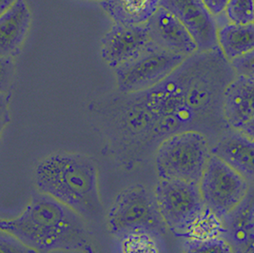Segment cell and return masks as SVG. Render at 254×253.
Listing matches in <instances>:
<instances>
[{
	"label": "cell",
	"instance_id": "obj_1",
	"mask_svg": "<svg viewBox=\"0 0 254 253\" xmlns=\"http://www.w3.org/2000/svg\"><path fill=\"white\" fill-rule=\"evenodd\" d=\"M235 76L220 49L197 51L158 84L130 93L132 115L180 132L189 122L222 112L224 92Z\"/></svg>",
	"mask_w": 254,
	"mask_h": 253
},
{
	"label": "cell",
	"instance_id": "obj_2",
	"mask_svg": "<svg viewBox=\"0 0 254 253\" xmlns=\"http://www.w3.org/2000/svg\"><path fill=\"white\" fill-rule=\"evenodd\" d=\"M0 229L37 253H95L87 221L70 207L40 191L32 195L19 217L0 221Z\"/></svg>",
	"mask_w": 254,
	"mask_h": 253
},
{
	"label": "cell",
	"instance_id": "obj_3",
	"mask_svg": "<svg viewBox=\"0 0 254 253\" xmlns=\"http://www.w3.org/2000/svg\"><path fill=\"white\" fill-rule=\"evenodd\" d=\"M35 185L40 192L68 206L86 221H98L104 207L94 162L80 153L56 152L35 168Z\"/></svg>",
	"mask_w": 254,
	"mask_h": 253
},
{
	"label": "cell",
	"instance_id": "obj_4",
	"mask_svg": "<svg viewBox=\"0 0 254 253\" xmlns=\"http://www.w3.org/2000/svg\"><path fill=\"white\" fill-rule=\"evenodd\" d=\"M210 155L208 139L202 132L185 130L171 134L156 151L158 177L199 184Z\"/></svg>",
	"mask_w": 254,
	"mask_h": 253
},
{
	"label": "cell",
	"instance_id": "obj_5",
	"mask_svg": "<svg viewBox=\"0 0 254 253\" xmlns=\"http://www.w3.org/2000/svg\"><path fill=\"white\" fill-rule=\"evenodd\" d=\"M108 226L113 235L123 237L131 232L165 234L167 227L154 194L141 184L128 186L116 196L108 212Z\"/></svg>",
	"mask_w": 254,
	"mask_h": 253
},
{
	"label": "cell",
	"instance_id": "obj_6",
	"mask_svg": "<svg viewBox=\"0 0 254 253\" xmlns=\"http://www.w3.org/2000/svg\"><path fill=\"white\" fill-rule=\"evenodd\" d=\"M154 198L167 229L177 236L183 237L206 208L199 185L180 180L159 179Z\"/></svg>",
	"mask_w": 254,
	"mask_h": 253
},
{
	"label": "cell",
	"instance_id": "obj_7",
	"mask_svg": "<svg viewBox=\"0 0 254 253\" xmlns=\"http://www.w3.org/2000/svg\"><path fill=\"white\" fill-rule=\"evenodd\" d=\"M198 185L205 206L220 219L239 206L253 188V183L212 154Z\"/></svg>",
	"mask_w": 254,
	"mask_h": 253
},
{
	"label": "cell",
	"instance_id": "obj_8",
	"mask_svg": "<svg viewBox=\"0 0 254 253\" xmlns=\"http://www.w3.org/2000/svg\"><path fill=\"white\" fill-rule=\"evenodd\" d=\"M185 58L151 43L136 58L115 69L117 88L126 94L150 89L165 79Z\"/></svg>",
	"mask_w": 254,
	"mask_h": 253
},
{
	"label": "cell",
	"instance_id": "obj_9",
	"mask_svg": "<svg viewBox=\"0 0 254 253\" xmlns=\"http://www.w3.org/2000/svg\"><path fill=\"white\" fill-rule=\"evenodd\" d=\"M159 7L183 24L199 52L219 49L215 19L201 0H160Z\"/></svg>",
	"mask_w": 254,
	"mask_h": 253
},
{
	"label": "cell",
	"instance_id": "obj_10",
	"mask_svg": "<svg viewBox=\"0 0 254 253\" xmlns=\"http://www.w3.org/2000/svg\"><path fill=\"white\" fill-rule=\"evenodd\" d=\"M151 43L146 24L115 23L101 40V58L116 69L136 58Z\"/></svg>",
	"mask_w": 254,
	"mask_h": 253
},
{
	"label": "cell",
	"instance_id": "obj_11",
	"mask_svg": "<svg viewBox=\"0 0 254 253\" xmlns=\"http://www.w3.org/2000/svg\"><path fill=\"white\" fill-rule=\"evenodd\" d=\"M254 78L235 76L226 88L222 112L224 120L235 131L254 139Z\"/></svg>",
	"mask_w": 254,
	"mask_h": 253
},
{
	"label": "cell",
	"instance_id": "obj_12",
	"mask_svg": "<svg viewBox=\"0 0 254 253\" xmlns=\"http://www.w3.org/2000/svg\"><path fill=\"white\" fill-rule=\"evenodd\" d=\"M145 24L151 42L156 46L185 58L198 51L183 24L164 8L158 7Z\"/></svg>",
	"mask_w": 254,
	"mask_h": 253
},
{
	"label": "cell",
	"instance_id": "obj_13",
	"mask_svg": "<svg viewBox=\"0 0 254 253\" xmlns=\"http://www.w3.org/2000/svg\"><path fill=\"white\" fill-rule=\"evenodd\" d=\"M223 237L233 253H254V189L239 206L221 219Z\"/></svg>",
	"mask_w": 254,
	"mask_h": 253
},
{
	"label": "cell",
	"instance_id": "obj_14",
	"mask_svg": "<svg viewBox=\"0 0 254 253\" xmlns=\"http://www.w3.org/2000/svg\"><path fill=\"white\" fill-rule=\"evenodd\" d=\"M210 153L240 173L249 182H254V139L233 130L223 135L210 148Z\"/></svg>",
	"mask_w": 254,
	"mask_h": 253
},
{
	"label": "cell",
	"instance_id": "obj_15",
	"mask_svg": "<svg viewBox=\"0 0 254 253\" xmlns=\"http://www.w3.org/2000/svg\"><path fill=\"white\" fill-rule=\"evenodd\" d=\"M31 20V12L24 0H16L0 15V57L12 58L19 51Z\"/></svg>",
	"mask_w": 254,
	"mask_h": 253
},
{
	"label": "cell",
	"instance_id": "obj_16",
	"mask_svg": "<svg viewBox=\"0 0 254 253\" xmlns=\"http://www.w3.org/2000/svg\"><path fill=\"white\" fill-rule=\"evenodd\" d=\"M160 0H103L101 6L116 23L145 24L159 7Z\"/></svg>",
	"mask_w": 254,
	"mask_h": 253
},
{
	"label": "cell",
	"instance_id": "obj_17",
	"mask_svg": "<svg viewBox=\"0 0 254 253\" xmlns=\"http://www.w3.org/2000/svg\"><path fill=\"white\" fill-rule=\"evenodd\" d=\"M217 43L228 61L254 50V25L227 23L217 28Z\"/></svg>",
	"mask_w": 254,
	"mask_h": 253
},
{
	"label": "cell",
	"instance_id": "obj_18",
	"mask_svg": "<svg viewBox=\"0 0 254 253\" xmlns=\"http://www.w3.org/2000/svg\"><path fill=\"white\" fill-rule=\"evenodd\" d=\"M222 231L221 219L206 207L202 215L197 219L183 237L188 239H206L221 236Z\"/></svg>",
	"mask_w": 254,
	"mask_h": 253
},
{
	"label": "cell",
	"instance_id": "obj_19",
	"mask_svg": "<svg viewBox=\"0 0 254 253\" xmlns=\"http://www.w3.org/2000/svg\"><path fill=\"white\" fill-rule=\"evenodd\" d=\"M182 253H233L231 246L223 237L216 236L206 239H187Z\"/></svg>",
	"mask_w": 254,
	"mask_h": 253
},
{
	"label": "cell",
	"instance_id": "obj_20",
	"mask_svg": "<svg viewBox=\"0 0 254 253\" xmlns=\"http://www.w3.org/2000/svg\"><path fill=\"white\" fill-rule=\"evenodd\" d=\"M224 12L231 23H254V0H230Z\"/></svg>",
	"mask_w": 254,
	"mask_h": 253
},
{
	"label": "cell",
	"instance_id": "obj_21",
	"mask_svg": "<svg viewBox=\"0 0 254 253\" xmlns=\"http://www.w3.org/2000/svg\"><path fill=\"white\" fill-rule=\"evenodd\" d=\"M124 253H157L152 235L146 232H131L123 236Z\"/></svg>",
	"mask_w": 254,
	"mask_h": 253
},
{
	"label": "cell",
	"instance_id": "obj_22",
	"mask_svg": "<svg viewBox=\"0 0 254 253\" xmlns=\"http://www.w3.org/2000/svg\"><path fill=\"white\" fill-rule=\"evenodd\" d=\"M229 62L236 76L254 78V51L233 58Z\"/></svg>",
	"mask_w": 254,
	"mask_h": 253
},
{
	"label": "cell",
	"instance_id": "obj_23",
	"mask_svg": "<svg viewBox=\"0 0 254 253\" xmlns=\"http://www.w3.org/2000/svg\"><path fill=\"white\" fill-rule=\"evenodd\" d=\"M0 253H39L27 247L11 233L0 229Z\"/></svg>",
	"mask_w": 254,
	"mask_h": 253
},
{
	"label": "cell",
	"instance_id": "obj_24",
	"mask_svg": "<svg viewBox=\"0 0 254 253\" xmlns=\"http://www.w3.org/2000/svg\"><path fill=\"white\" fill-rule=\"evenodd\" d=\"M14 63L12 58L0 57V93H7L14 76Z\"/></svg>",
	"mask_w": 254,
	"mask_h": 253
},
{
	"label": "cell",
	"instance_id": "obj_25",
	"mask_svg": "<svg viewBox=\"0 0 254 253\" xmlns=\"http://www.w3.org/2000/svg\"><path fill=\"white\" fill-rule=\"evenodd\" d=\"M9 121V99L6 93H0V140L2 131Z\"/></svg>",
	"mask_w": 254,
	"mask_h": 253
},
{
	"label": "cell",
	"instance_id": "obj_26",
	"mask_svg": "<svg viewBox=\"0 0 254 253\" xmlns=\"http://www.w3.org/2000/svg\"><path fill=\"white\" fill-rule=\"evenodd\" d=\"M210 14L215 17L225 12L230 0H201Z\"/></svg>",
	"mask_w": 254,
	"mask_h": 253
},
{
	"label": "cell",
	"instance_id": "obj_27",
	"mask_svg": "<svg viewBox=\"0 0 254 253\" xmlns=\"http://www.w3.org/2000/svg\"><path fill=\"white\" fill-rule=\"evenodd\" d=\"M16 0H0V15L6 12Z\"/></svg>",
	"mask_w": 254,
	"mask_h": 253
},
{
	"label": "cell",
	"instance_id": "obj_28",
	"mask_svg": "<svg viewBox=\"0 0 254 253\" xmlns=\"http://www.w3.org/2000/svg\"><path fill=\"white\" fill-rule=\"evenodd\" d=\"M98 1H103V0H98Z\"/></svg>",
	"mask_w": 254,
	"mask_h": 253
}]
</instances>
